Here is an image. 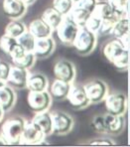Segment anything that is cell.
Wrapping results in <instances>:
<instances>
[{
    "label": "cell",
    "instance_id": "6da1fadb",
    "mask_svg": "<svg viewBox=\"0 0 130 147\" xmlns=\"http://www.w3.org/2000/svg\"><path fill=\"white\" fill-rule=\"evenodd\" d=\"M102 56L117 70L126 71L129 65V49L125 48L119 39L113 38L102 47Z\"/></svg>",
    "mask_w": 130,
    "mask_h": 147
},
{
    "label": "cell",
    "instance_id": "7a4b0ae2",
    "mask_svg": "<svg viewBox=\"0 0 130 147\" xmlns=\"http://www.w3.org/2000/svg\"><path fill=\"white\" fill-rule=\"evenodd\" d=\"M26 120L21 116H14L7 119L1 127V134L4 136L8 145H17L20 143Z\"/></svg>",
    "mask_w": 130,
    "mask_h": 147
},
{
    "label": "cell",
    "instance_id": "3957f363",
    "mask_svg": "<svg viewBox=\"0 0 130 147\" xmlns=\"http://www.w3.org/2000/svg\"><path fill=\"white\" fill-rule=\"evenodd\" d=\"M96 34L90 31L84 26H83V27H79L77 35L73 43V46L75 47V51L79 55L86 56L94 51V48L96 47Z\"/></svg>",
    "mask_w": 130,
    "mask_h": 147
},
{
    "label": "cell",
    "instance_id": "277c9868",
    "mask_svg": "<svg viewBox=\"0 0 130 147\" xmlns=\"http://www.w3.org/2000/svg\"><path fill=\"white\" fill-rule=\"evenodd\" d=\"M79 29V26L75 24L68 15H66L64 16L60 25L56 28V32H57V36L62 44L66 45V46H73V43L77 35Z\"/></svg>",
    "mask_w": 130,
    "mask_h": 147
},
{
    "label": "cell",
    "instance_id": "5b68a950",
    "mask_svg": "<svg viewBox=\"0 0 130 147\" xmlns=\"http://www.w3.org/2000/svg\"><path fill=\"white\" fill-rule=\"evenodd\" d=\"M52 99L48 90L43 92H29L27 96V103L31 111L34 113L49 110L52 105Z\"/></svg>",
    "mask_w": 130,
    "mask_h": 147
},
{
    "label": "cell",
    "instance_id": "8992f818",
    "mask_svg": "<svg viewBox=\"0 0 130 147\" xmlns=\"http://www.w3.org/2000/svg\"><path fill=\"white\" fill-rule=\"evenodd\" d=\"M106 112L112 115H123L127 109V98L124 92H112L104 99Z\"/></svg>",
    "mask_w": 130,
    "mask_h": 147
},
{
    "label": "cell",
    "instance_id": "52a82bcc",
    "mask_svg": "<svg viewBox=\"0 0 130 147\" xmlns=\"http://www.w3.org/2000/svg\"><path fill=\"white\" fill-rule=\"evenodd\" d=\"M53 133L58 135H65L71 132L75 121L69 113L64 111H54L51 113Z\"/></svg>",
    "mask_w": 130,
    "mask_h": 147
},
{
    "label": "cell",
    "instance_id": "ba28073f",
    "mask_svg": "<svg viewBox=\"0 0 130 147\" xmlns=\"http://www.w3.org/2000/svg\"><path fill=\"white\" fill-rule=\"evenodd\" d=\"M90 103H98L103 101L108 94V86L101 80H92L84 85Z\"/></svg>",
    "mask_w": 130,
    "mask_h": 147
},
{
    "label": "cell",
    "instance_id": "9c48e42d",
    "mask_svg": "<svg viewBox=\"0 0 130 147\" xmlns=\"http://www.w3.org/2000/svg\"><path fill=\"white\" fill-rule=\"evenodd\" d=\"M45 134L33 124L32 121H26L22 135L20 139V145H39L44 144Z\"/></svg>",
    "mask_w": 130,
    "mask_h": 147
},
{
    "label": "cell",
    "instance_id": "30bf717a",
    "mask_svg": "<svg viewBox=\"0 0 130 147\" xmlns=\"http://www.w3.org/2000/svg\"><path fill=\"white\" fill-rule=\"evenodd\" d=\"M53 74L56 80L73 83L77 75L75 65L68 60H59L55 63L53 67Z\"/></svg>",
    "mask_w": 130,
    "mask_h": 147
},
{
    "label": "cell",
    "instance_id": "8fae6325",
    "mask_svg": "<svg viewBox=\"0 0 130 147\" xmlns=\"http://www.w3.org/2000/svg\"><path fill=\"white\" fill-rule=\"evenodd\" d=\"M67 99L75 109H84L90 103L86 90L82 85H71Z\"/></svg>",
    "mask_w": 130,
    "mask_h": 147
},
{
    "label": "cell",
    "instance_id": "7c38bea8",
    "mask_svg": "<svg viewBox=\"0 0 130 147\" xmlns=\"http://www.w3.org/2000/svg\"><path fill=\"white\" fill-rule=\"evenodd\" d=\"M28 77H29L28 70L13 66L11 67V71L5 83L12 88L23 90V88H26V86H27Z\"/></svg>",
    "mask_w": 130,
    "mask_h": 147
},
{
    "label": "cell",
    "instance_id": "4fadbf2b",
    "mask_svg": "<svg viewBox=\"0 0 130 147\" xmlns=\"http://www.w3.org/2000/svg\"><path fill=\"white\" fill-rule=\"evenodd\" d=\"M56 48L55 40L51 36L45 37V38H38L35 41L33 52L36 58L40 59H46L49 56L53 54L54 50Z\"/></svg>",
    "mask_w": 130,
    "mask_h": 147
},
{
    "label": "cell",
    "instance_id": "5bb4252c",
    "mask_svg": "<svg viewBox=\"0 0 130 147\" xmlns=\"http://www.w3.org/2000/svg\"><path fill=\"white\" fill-rule=\"evenodd\" d=\"M2 10L5 16L13 19H20L27 11V6L19 0H3Z\"/></svg>",
    "mask_w": 130,
    "mask_h": 147
},
{
    "label": "cell",
    "instance_id": "9a60e30c",
    "mask_svg": "<svg viewBox=\"0 0 130 147\" xmlns=\"http://www.w3.org/2000/svg\"><path fill=\"white\" fill-rule=\"evenodd\" d=\"M105 115V125H106V134L118 135L124 130L126 119L123 115H112L106 113Z\"/></svg>",
    "mask_w": 130,
    "mask_h": 147
},
{
    "label": "cell",
    "instance_id": "2e32d148",
    "mask_svg": "<svg viewBox=\"0 0 130 147\" xmlns=\"http://www.w3.org/2000/svg\"><path fill=\"white\" fill-rule=\"evenodd\" d=\"M71 85H73V83H68V82L61 81V80H55L50 86L49 90V94L52 99L60 101L67 99Z\"/></svg>",
    "mask_w": 130,
    "mask_h": 147
},
{
    "label": "cell",
    "instance_id": "e0dca14e",
    "mask_svg": "<svg viewBox=\"0 0 130 147\" xmlns=\"http://www.w3.org/2000/svg\"><path fill=\"white\" fill-rule=\"evenodd\" d=\"M28 31L32 34L36 39L38 38H45L49 37L53 33V29L43 20L42 18H36L30 22L28 26Z\"/></svg>",
    "mask_w": 130,
    "mask_h": 147
},
{
    "label": "cell",
    "instance_id": "ac0fdd59",
    "mask_svg": "<svg viewBox=\"0 0 130 147\" xmlns=\"http://www.w3.org/2000/svg\"><path fill=\"white\" fill-rule=\"evenodd\" d=\"M16 98L17 96L14 88L8 85L0 86V107L3 109L4 112L9 111L13 109L16 102Z\"/></svg>",
    "mask_w": 130,
    "mask_h": 147
},
{
    "label": "cell",
    "instance_id": "d6986e66",
    "mask_svg": "<svg viewBox=\"0 0 130 147\" xmlns=\"http://www.w3.org/2000/svg\"><path fill=\"white\" fill-rule=\"evenodd\" d=\"M35 126L38 127L45 136L50 135L53 133V126H52V117L51 113L47 111L38 112L35 113V116L31 120Z\"/></svg>",
    "mask_w": 130,
    "mask_h": 147
},
{
    "label": "cell",
    "instance_id": "ffe728a7",
    "mask_svg": "<svg viewBox=\"0 0 130 147\" xmlns=\"http://www.w3.org/2000/svg\"><path fill=\"white\" fill-rule=\"evenodd\" d=\"M48 85L49 82L45 75L41 73L29 74L26 88H28L29 92H43L47 90Z\"/></svg>",
    "mask_w": 130,
    "mask_h": 147
},
{
    "label": "cell",
    "instance_id": "44dd1931",
    "mask_svg": "<svg viewBox=\"0 0 130 147\" xmlns=\"http://www.w3.org/2000/svg\"><path fill=\"white\" fill-rule=\"evenodd\" d=\"M92 15L99 18L100 20L111 18V17H117L106 0L105 1H96V4H95L94 10H92Z\"/></svg>",
    "mask_w": 130,
    "mask_h": 147
},
{
    "label": "cell",
    "instance_id": "7402d4cb",
    "mask_svg": "<svg viewBox=\"0 0 130 147\" xmlns=\"http://www.w3.org/2000/svg\"><path fill=\"white\" fill-rule=\"evenodd\" d=\"M129 34V20L128 16L120 17L116 20L115 24L111 30L110 35H112L113 38L120 39L123 36Z\"/></svg>",
    "mask_w": 130,
    "mask_h": 147
},
{
    "label": "cell",
    "instance_id": "603a6c76",
    "mask_svg": "<svg viewBox=\"0 0 130 147\" xmlns=\"http://www.w3.org/2000/svg\"><path fill=\"white\" fill-rule=\"evenodd\" d=\"M41 18H42L52 29L56 30V28H57L58 26L60 25V23L62 22L64 16H63L62 14H60L58 11H56L53 7H50L45 10Z\"/></svg>",
    "mask_w": 130,
    "mask_h": 147
},
{
    "label": "cell",
    "instance_id": "cb8c5ba5",
    "mask_svg": "<svg viewBox=\"0 0 130 147\" xmlns=\"http://www.w3.org/2000/svg\"><path fill=\"white\" fill-rule=\"evenodd\" d=\"M68 16L70 17L71 20L79 26V27H83V26H84V24H86L88 17L90 16V13L88 11H86V10L83 9V8L77 7V5H73V7L71 8V10L68 14Z\"/></svg>",
    "mask_w": 130,
    "mask_h": 147
},
{
    "label": "cell",
    "instance_id": "d4e9b609",
    "mask_svg": "<svg viewBox=\"0 0 130 147\" xmlns=\"http://www.w3.org/2000/svg\"><path fill=\"white\" fill-rule=\"evenodd\" d=\"M26 30H27V28H26V26L23 22L19 21V19H13L5 27L4 34L14 37V38H18Z\"/></svg>",
    "mask_w": 130,
    "mask_h": 147
},
{
    "label": "cell",
    "instance_id": "484cf974",
    "mask_svg": "<svg viewBox=\"0 0 130 147\" xmlns=\"http://www.w3.org/2000/svg\"><path fill=\"white\" fill-rule=\"evenodd\" d=\"M36 59L37 58L35 57V55H34L32 52H26L22 57L17 60H14V61H12V63H13V65L16 67L26 69V70H30V69L33 68V66L35 65Z\"/></svg>",
    "mask_w": 130,
    "mask_h": 147
},
{
    "label": "cell",
    "instance_id": "4316f807",
    "mask_svg": "<svg viewBox=\"0 0 130 147\" xmlns=\"http://www.w3.org/2000/svg\"><path fill=\"white\" fill-rule=\"evenodd\" d=\"M110 6H111L115 15L120 17L128 16V0H106Z\"/></svg>",
    "mask_w": 130,
    "mask_h": 147
},
{
    "label": "cell",
    "instance_id": "83f0119b",
    "mask_svg": "<svg viewBox=\"0 0 130 147\" xmlns=\"http://www.w3.org/2000/svg\"><path fill=\"white\" fill-rule=\"evenodd\" d=\"M35 41H36V38L32 35L28 30H26L23 34H21V35L17 38V42L19 43V45H21V46L25 49V51H27V52H33Z\"/></svg>",
    "mask_w": 130,
    "mask_h": 147
},
{
    "label": "cell",
    "instance_id": "f1b7e54d",
    "mask_svg": "<svg viewBox=\"0 0 130 147\" xmlns=\"http://www.w3.org/2000/svg\"><path fill=\"white\" fill-rule=\"evenodd\" d=\"M18 44L17 42V38L11 37L9 35H2L0 37V50L3 52L5 55H9L12 49L14 48L16 45Z\"/></svg>",
    "mask_w": 130,
    "mask_h": 147
},
{
    "label": "cell",
    "instance_id": "f546056e",
    "mask_svg": "<svg viewBox=\"0 0 130 147\" xmlns=\"http://www.w3.org/2000/svg\"><path fill=\"white\" fill-rule=\"evenodd\" d=\"M73 2L71 0H54L53 1V6L52 7L62 14L63 16H66L68 15L71 8L73 7Z\"/></svg>",
    "mask_w": 130,
    "mask_h": 147
},
{
    "label": "cell",
    "instance_id": "4dcf8cb0",
    "mask_svg": "<svg viewBox=\"0 0 130 147\" xmlns=\"http://www.w3.org/2000/svg\"><path fill=\"white\" fill-rule=\"evenodd\" d=\"M117 19H118L117 17H111V18H106V19L101 20L99 29L97 30V32H96V36L110 35L112 28H113V26L115 24Z\"/></svg>",
    "mask_w": 130,
    "mask_h": 147
},
{
    "label": "cell",
    "instance_id": "1f68e13d",
    "mask_svg": "<svg viewBox=\"0 0 130 147\" xmlns=\"http://www.w3.org/2000/svg\"><path fill=\"white\" fill-rule=\"evenodd\" d=\"M90 127L97 133H106V125H105V115L98 114L94 115L90 120Z\"/></svg>",
    "mask_w": 130,
    "mask_h": 147
},
{
    "label": "cell",
    "instance_id": "d6a6232c",
    "mask_svg": "<svg viewBox=\"0 0 130 147\" xmlns=\"http://www.w3.org/2000/svg\"><path fill=\"white\" fill-rule=\"evenodd\" d=\"M100 23H101L100 19L90 14V16L88 17V19L86 20V24H84V27H86V29L90 30V31H92V32H94V33L96 34L97 30L99 29Z\"/></svg>",
    "mask_w": 130,
    "mask_h": 147
},
{
    "label": "cell",
    "instance_id": "836d02e7",
    "mask_svg": "<svg viewBox=\"0 0 130 147\" xmlns=\"http://www.w3.org/2000/svg\"><path fill=\"white\" fill-rule=\"evenodd\" d=\"M97 0H79L77 3H75V5H77V7H81L83 9L86 10L92 14V10H94L95 4H96Z\"/></svg>",
    "mask_w": 130,
    "mask_h": 147
},
{
    "label": "cell",
    "instance_id": "e575fe53",
    "mask_svg": "<svg viewBox=\"0 0 130 147\" xmlns=\"http://www.w3.org/2000/svg\"><path fill=\"white\" fill-rule=\"evenodd\" d=\"M11 71V65L5 61H0V79L6 82Z\"/></svg>",
    "mask_w": 130,
    "mask_h": 147
},
{
    "label": "cell",
    "instance_id": "d590c367",
    "mask_svg": "<svg viewBox=\"0 0 130 147\" xmlns=\"http://www.w3.org/2000/svg\"><path fill=\"white\" fill-rule=\"evenodd\" d=\"M90 145H115V142L109 138H101V139H95L94 141L90 142Z\"/></svg>",
    "mask_w": 130,
    "mask_h": 147
},
{
    "label": "cell",
    "instance_id": "8d00e7d4",
    "mask_svg": "<svg viewBox=\"0 0 130 147\" xmlns=\"http://www.w3.org/2000/svg\"><path fill=\"white\" fill-rule=\"evenodd\" d=\"M20 2H22V3L24 4V5H26L28 7V6L32 5V4L34 3V2L36 1V0H19Z\"/></svg>",
    "mask_w": 130,
    "mask_h": 147
},
{
    "label": "cell",
    "instance_id": "74e56055",
    "mask_svg": "<svg viewBox=\"0 0 130 147\" xmlns=\"http://www.w3.org/2000/svg\"><path fill=\"white\" fill-rule=\"evenodd\" d=\"M0 145H8V142L6 141V139L1 133H0Z\"/></svg>",
    "mask_w": 130,
    "mask_h": 147
},
{
    "label": "cell",
    "instance_id": "f35d334b",
    "mask_svg": "<svg viewBox=\"0 0 130 147\" xmlns=\"http://www.w3.org/2000/svg\"><path fill=\"white\" fill-rule=\"evenodd\" d=\"M3 116H4V111H3V109L0 107V122H1V120H2V118H3Z\"/></svg>",
    "mask_w": 130,
    "mask_h": 147
},
{
    "label": "cell",
    "instance_id": "ab89813d",
    "mask_svg": "<svg viewBox=\"0 0 130 147\" xmlns=\"http://www.w3.org/2000/svg\"><path fill=\"white\" fill-rule=\"evenodd\" d=\"M4 85H6V83L3 81V80L0 79V86H4Z\"/></svg>",
    "mask_w": 130,
    "mask_h": 147
},
{
    "label": "cell",
    "instance_id": "60d3db41",
    "mask_svg": "<svg viewBox=\"0 0 130 147\" xmlns=\"http://www.w3.org/2000/svg\"><path fill=\"white\" fill-rule=\"evenodd\" d=\"M71 1L73 2V4H75V3H77V2H79V0H71Z\"/></svg>",
    "mask_w": 130,
    "mask_h": 147
}]
</instances>
